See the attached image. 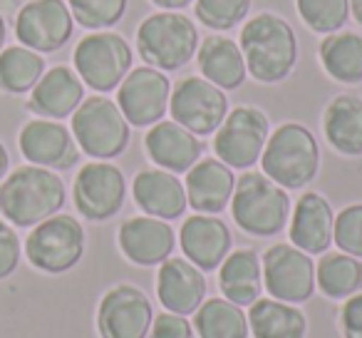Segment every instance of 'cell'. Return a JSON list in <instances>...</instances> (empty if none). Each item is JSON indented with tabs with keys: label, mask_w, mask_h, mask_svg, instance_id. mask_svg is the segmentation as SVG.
I'll use <instances>...</instances> for the list:
<instances>
[{
	"label": "cell",
	"mask_w": 362,
	"mask_h": 338,
	"mask_svg": "<svg viewBox=\"0 0 362 338\" xmlns=\"http://www.w3.org/2000/svg\"><path fill=\"white\" fill-rule=\"evenodd\" d=\"M238 47L246 60V72L261 85H278L298 62V35L286 18L276 13H258L238 35Z\"/></svg>",
	"instance_id": "obj_1"
},
{
	"label": "cell",
	"mask_w": 362,
	"mask_h": 338,
	"mask_svg": "<svg viewBox=\"0 0 362 338\" xmlns=\"http://www.w3.org/2000/svg\"><path fill=\"white\" fill-rule=\"evenodd\" d=\"M67 189L60 174L37 164H23L0 182V214L18 229L35 227L65 207Z\"/></svg>",
	"instance_id": "obj_2"
},
{
	"label": "cell",
	"mask_w": 362,
	"mask_h": 338,
	"mask_svg": "<svg viewBox=\"0 0 362 338\" xmlns=\"http://www.w3.org/2000/svg\"><path fill=\"white\" fill-rule=\"evenodd\" d=\"M263 174L286 192L305 189L320 169V145L300 122H283L268 135L261 154Z\"/></svg>",
	"instance_id": "obj_3"
},
{
	"label": "cell",
	"mask_w": 362,
	"mask_h": 338,
	"mask_svg": "<svg viewBox=\"0 0 362 338\" xmlns=\"http://www.w3.org/2000/svg\"><path fill=\"white\" fill-rule=\"evenodd\" d=\"M231 217L241 232L251 237H276L286 229L291 219V197L283 187L263 172L246 169L236 179V189L231 197Z\"/></svg>",
	"instance_id": "obj_4"
},
{
	"label": "cell",
	"mask_w": 362,
	"mask_h": 338,
	"mask_svg": "<svg viewBox=\"0 0 362 338\" xmlns=\"http://www.w3.org/2000/svg\"><path fill=\"white\" fill-rule=\"evenodd\" d=\"M199 43V28L176 11L146 16L136 28V52L146 65L161 72L181 70L197 55Z\"/></svg>",
	"instance_id": "obj_5"
},
{
	"label": "cell",
	"mask_w": 362,
	"mask_h": 338,
	"mask_svg": "<svg viewBox=\"0 0 362 338\" xmlns=\"http://www.w3.org/2000/svg\"><path fill=\"white\" fill-rule=\"evenodd\" d=\"M70 132L80 152L100 162L119 157L129 147L132 127L115 100L107 95H92L72 112Z\"/></svg>",
	"instance_id": "obj_6"
},
{
	"label": "cell",
	"mask_w": 362,
	"mask_h": 338,
	"mask_svg": "<svg viewBox=\"0 0 362 338\" xmlns=\"http://www.w3.org/2000/svg\"><path fill=\"white\" fill-rule=\"evenodd\" d=\"M87 249L85 227L70 214H52L35 224L25 239V257L42 274H65L82 261Z\"/></svg>",
	"instance_id": "obj_7"
},
{
	"label": "cell",
	"mask_w": 362,
	"mask_h": 338,
	"mask_svg": "<svg viewBox=\"0 0 362 338\" xmlns=\"http://www.w3.org/2000/svg\"><path fill=\"white\" fill-rule=\"evenodd\" d=\"M75 72L100 95L117 90L132 70V47L119 33L95 30L77 43L72 52Z\"/></svg>",
	"instance_id": "obj_8"
},
{
	"label": "cell",
	"mask_w": 362,
	"mask_h": 338,
	"mask_svg": "<svg viewBox=\"0 0 362 338\" xmlns=\"http://www.w3.org/2000/svg\"><path fill=\"white\" fill-rule=\"evenodd\" d=\"M271 135V120L263 110L253 105H241L228 110L226 120L214 132V154L231 169H251L261 162L263 147Z\"/></svg>",
	"instance_id": "obj_9"
},
{
	"label": "cell",
	"mask_w": 362,
	"mask_h": 338,
	"mask_svg": "<svg viewBox=\"0 0 362 338\" xmlns=\"http://www.w3.org/2000/svg\"><path fill=\"white\" fill-rule=\"evenodd\" d=\"M169 115L192 135L209 137L226 120L228 97L221 87L204 80L202 75H189L171 87Z\"/></svg>",
	"instance_id": "obj_10"
},
{
	"label": "cell",
	"mask_w": 362,
	"mask_h": 338,
	"mask_svg": "<svg viewBox=\"0 0 362 338\" xmlns=\"http://www.w3.org/2000/svg\"><path fill=\"white\" fill-rule=\"evenodd\" d=\"M263 291L286 303H305L315 293V261L293 244H273L261 257Z\"/></svg>",
	"instance_id": "obj_11"
},
{
	"label": "cell",
	"mask_w": 362,
	"mask_h": 338,
	"mask_svg": "<svg viewBox=\"0 0 362 338\" xmlns=\"http://www.w3.org/2000/svg\"><path fill=\"white\" fill-rule=\"evenodd\" d=\"M127 199V179L112 162H87L72 184V202L87 222H107L117 217Z\"/></svg>",
	"instance_id": "obj_12"
},
{
	"label": "cell",
	"mask_w": 362,
	"mask_h": 338,
	"mask_svg": "<svg viewBox=\"0 0 362 338\" xmlns=\"http://www.w3.org/2000/svg\"><path fill=\"white\" fill-rule=\"evenodd\" d=\"M154 306L149 296L134 283H117L97 306V333L100 338H146Z\"/></svg>",
	"instance_id": "obj_13"
},
{
	"label": "cell",
	"mask_w": 362,
	"mask_h": 338,
	"mask_svg": "<svg viewBox=\"0 0 362 338\" xmlns=\"http://www.w3.org/2000/svg\"><path fill=\"white\" fill-rule=\"evenodd\" d=\"M171 80L156 67L141 65L129 70V75L117 87V107L122 110L129 127H151L164 120L169 110Z\"/></svg>",
	"instance_id": "obj_14"
},
{
	"label": "cell",
	"mask_w": 362,
	"mask_h": 338,
	"mask_svg": "<svg viewBox=\"0 0 362 338\" xmlns=\"http://www.w3.org/2000/svg\"><path fill=\"white\" fill-rule=\"evenodd\" d=\"M75 30L65 0H28L16 16V38L35 52H57Z\"/></svg>",
	"instance_id": "obj_15"
},
{
	"label": "cell",
	"mask_w": 362,
	"mask_h": 338,
	"mask_svg": "<svg viewBox=\"0 0 362 338\" xmlns=\"http://www.w3.org/2000/svg\"><path fill=\"white\" fill-rule=\"evenodd\" d=\"M21 154L30 164L45 167L52 172H65L72 169L80 159V147H77L72 132L57 120H35L25 122L18 135Z\"/></svg>",
	"instance_id": "obj_16"
},
{
	"label": "cell",
	"mask_w": 362,
	"mask_h": 338,
	"mask_svg": "<svg viewBox=\"0 0 362 338\" xmlns=\"http://www.w3.org/2000/svg\"><path fill=\"white\" fill-rule=\"evenodd\" d=\"M119 252L136 266H159L174 254L176 234L169 222L156 217H129L117 232Z\"/></svg>",
	"instance_id": "obj_17"
},
{
	"label": "cell",
	"mask_w": 362,
	"mask_h": 338,
	"mask_svg": "<svg viewBox=\"0 0 362 338\" xmlns=\"http://www.w3.org/2000/svg\"><path fill=\"white\" fill-rule=\"evenodd\" d=\"M179 244L184 259L202 269L204 274L216 271L223 259L231 254V229L216 214H192L179 229Z\"/></svg>",
	"instance_id": "obj_18"
},
{
	"label": "cell",
	"mask_w": 362,
	"mask_h": 338,
	"mask_svg": "<svg viewBox=\"0 0 362 338\" xmlns=\"http://www.w3.org/2000/svg\"><path fill=\"white\" fill-rule=\"evenodd\" d=\"M156 298L164 311L194 316L206 298V276L184 257H169L156 271Z\"/></svg>",
	"instance_id": "obj_19"
},
{
	"label": "cell",
	"mask_w": 362,
	"mask_h": 338,
	"mask_svg": "<svg viewBox=\"0 0 362 338\" xmlns=\"http://www.w3.org/2000/svg\"><path fill=\"white\" fill-rule=\"evenodd\" d=\"M332 229H335V212L330 202L320 192L300 194L291 209L288 219V239L293 247L305 254H325L332 247Z\"/></svg>",
	"instance_id": "obj_20"
},
{
	"label": "cell",
	"mask_w": 362,
	"mask_h": 338,
	"mask_svg": "<svg viewBox=\"0 0 362 338\" xmlns=\"http://www.w3.org/2000/svg\"><path fill=\"white\" fill-rule=\"evenodd\" d=\"M144 150L159 169L171 174H187L202 159L204 142L174 120H161L146 130Z\"/></svg>",
	"instance_id": "obj_21"
},
{
	"label": "cell",
	"mask_w": 362,
	"mask_h": 338,
	"mask_svg": "<svg viewBox=\"0 0 362 338\" xmlns=\"http://www.w3.org/2000/svg\"><path fill=\"white\" fill-rule=\"evenodd\" d=\"M132 199L134 204L146 214V217L164 219V222H174V219L184 217L187 212V189L176 174L166 172V169H141L132 179Z\"/></svg>",
	"instance_id": "obj_22"
},
{
	"label": "cell",
	"mask_w": 362,
	"mask_h": 338,
	"mask_svg": "<svg viewBox=\"0 0 362 338\" xmlns=\"http://www.w3.org/2000/svg\"><path fill=\"white\" fill-rule=\"evenodd\" d=\"M187 204L197 214H221L231 204L236 174L216 157H204L187 172Z\"/></svg>",
	"instance_id": "obj_23"
},
{
	"label": "cell",
	"mask_w": 362,
	"mask_h": 338,
	"mask_svg": "<svg viewBox=\"0 0 362 338\" xmlns=\"http://www.w3.org/2000/svg\"><path fill=\"white\" fill-rule=\"evenodd\" d=\"M85 100V82L75 70L65 65H55L45 70L28 97V110L42 120H65Z\"/></svg>",
	"instance_id": "obj_24"
},
{
	"label": "cell",
	"mask_w": 362,
	"mask_h": 338,
	"mask_svg": "<svg viewBox=\"0 0 362 338\" xmlns=\"http://www.w3.org/2000/svg\"><path fill=\"white\" fill-rule=\"evenodd\" d=\"M197 65L204 80L214 82L223 92L238 90L248 75L241 47L226 35H206V40L199 43Z\"/></svg>",
	"instance_id": "obj_25"
},
{
	"label": "cell",
	"mask_w": 362,
	"mask_h": 338,
	"mask_svg": "<svg viewBox=\"0 0 362 338\" xmlns=\"http://www.w3.org/2000/svg\"><path fill=\"white\" fill-rule=\"evenodd\" d=\"M322 135L337 154L362 157V97H332L322 110Z\"/></svg>",
	"instance_id": "obj_26"
},
{
	"label": "cell",
	"mask_w": 362,
	"mask_h": 338,
	"mask_svg": "<svg viewBox=\"0 0 362 338\" xmlns=\"http://www.w3.org/2000/svg\"><path fill=\"white\" fill-rule=\"evenodd\" d=\"M218 288L236 306H251L263 296V266L253 249H236L218 266Z\"/></svg>",
	"instance_id": "obj_27"
},
{
	"label": "cell",
	"mask_w": 362,
	"mask_h": 338,
	"mask_svg": "<svg viewBox=\"0 0 362 338\" xmlns=\"http://www.w3.org/2000/svg\"><path fill=\"white\" fill-rule=\"evenodd\" d=\"M251 338H308V318L298 306L261 296L248 306Z\"/></svg>",
	"instance_id": "obj_28"
},
{
	"label": "cell",
	"mask_w": 362,
	"mask_h": 338,
	"mask_svg": "<svg viewBox=\"0 0 362 338\" xmlns=\"http://www.w3.org/2000/svg\"><path fill=\"white\" fill-rule=\"evenodd\" d=\"M317 57L325 70L340 85L362 82V35L352 30H337L322 38Z\"/></svg>",
	"instance_id": "obj_29"
},
{
	"label": "cell",
	"mask_w": 362,
	"mask_h": 338,
	"mask_svg": "<svg viewBox=\"0 0 362 338\" xmlns=\"http://www.w3.org/2000/svg\"><path fill=\"white\" fill-rule=\"evenodd\" d=\"M315 288L332 301H345L362 291V259L342 252L320 254L315 264Z\"/></svg>",
	"instance_id": "obj_30"
},
{
	"label": "cell",
	"mask_w": 362,
	"mask_h": 338,
	"mask_svg": "<svg viewBox=\"0 0 362 338\" xmlns=\"http://www.w3.org/2000/svg\"><path fill=\"white\" fill-rule=\"evenodd\" d=\"M194 333L199 338H251L246 311L226 298H204L194 311Z\"/></svg>",
	"instance_id": "obj_31"
},
{
	"label": "cell",
	"mask_w": 362,
	"mask_h": 338,
	"mask_svg": "<svg viewBox=\"0 0 362 338\" xmlns=\"http://www.w3.org/2000/svg\"><path fill=\"white\" fill-rule=\"evenodd\" d=\"M45 75V60L40 52L25 45H11L0 50V90L8 95H25Z\"/></svg>",
	"instance_id": "obj_32"
},
{
	"label": "cell",
	"mask_w": 362,
	"mask_h": 338,
	"mask_svg": "<svg viewBox=\"0 0 362 338\" xmlns=\"http://www.w3.org/2000/svg\"><path fill=\"white\" fill-rule=\"evenodd\" d=\"M296 8L303 23L320 35L342 30L350 18V0H296Z\"/></svg>",
	"instance_id": "obj_33"
},
{
	"label": "cell",
	"mask_w": 362,
	"mask_h": 338,
	"mask_svg": "<svg viewBox=\"0 0 362 338\" xmlns=\"http://www.w3.org/2000/svg\"><path fill=\"white\" fill-rule=\"evenodd\" d=\"M77 26L87 30H110L124 18L127 0H67Z\"/></svg>",
	"instance_id": "obj_34"
},
{
	"label": "cell",
	"mask_w": 362,
	"mask_h": 338,
	"mask_svg": "<svg viewBox=\"0 0 362 338\" xmlns=\"http://www.w3.org/2000/svg\"><path fill=\"white\" fill-rule=\"evenodd\" d=\"M253 0H194V16L211 30H231L246 21Z\"/></svg>",
	"instance_id": "obj_35"
},
{
	"label": "cell",
	"mask_w": 362,
	"mask_h": 338,
	"mask_svg": "<svg viewBox=\"0 0 362 338\" xmlns=\"http://www.w3.org/2000/svg\"><path fill=\"white\" fill-rule=\"evenodd\" d=\"M332 244H335L342 254L362 259V202L347 204L342 212L335 214Z\"/></svg>",
	"instance_id": "obj_36"
},
{
	"label": "cell",
	"mask_w": 362,
	"mask_h": 338,
	"mask_svg": "<svg viewBox=\"0 0 362 338\" xmlns=\"http://www.w3.org/2000/svg\"><path fill=\"white\" fill-rule=\"evenodd\" d=\"M21 257H23V244L18 239L16 229L6 219H0V281L16 274Z\"/></svg>",
	"instance_id": "obj_37"
},
{
	"label": "cell",
	"mask_w": 362,
	"mask_h": 338,
	"mask_svg": "<svg viewBox=\"0 0 362 338\" xmlns=\"http://www.w3.org/2000/svg\"><path fill=\"white\" fill-rule=\"evenodd\" d=\"M146 338H197V333H194V326L187 316L164 311L154 316Z\"/></svg>",
	"instance_id": "obj_38"
},
{
	"label": "cell",
	"mask_w": 362,
	"mask_h": 338,
	"mask_svg": "<svg viewBox=\"0 0 362 338\" xmlns=\"http://www.w3.org/2000/svg\"><path fill=\"white\" fill-rule=\"evenodd\" d=\"M340 331L345 338H362V291L342 301Z\"/></svg>",
	"instance_id": "obj_39"
},
{
	"label": "cell",
	"mask_w": 362,
	"mask_h": 338,
	"mask_svg": "<svg viewBox=\"0 0 362 338\" xmlns=\"http://www.w3.org/2000/svg\"><path fill=\"white\" fill-rule=\"evenodd\" d=\"M194 0H151V6L161 8V11H184L187 6H192Z\"/></svg>",
	"instance_id": "obj_40"
},
{
	"label": "cell",
	"mask_w": 362,
	"mask_h": 338,
	"mask_svg": "<svg viewBox=\"0 0 362 338\" xmlns=\"http://www.w3.org/2000/svg\"><path fill=\"white\" fill-rule=\"evenodd\" d=\"M8 167H11V154H8V150H6V145L0 142V182L6 179V174H8Z\"/></svg>",
	"instance_id": "obj_41"
},
{
	"label": "cell",
	"mask_w": 362,
	"mask_h": 338,
	"mask_svg": "<svg viewBox=\"0 0 362 338\" xmlns=\"http://www.w3.org/2000/svg\"><path fill=\"white\" fill-rule=\"evenodd\" d=\"M350 16L362 26V0H350Z\"/></svg>",
	"instance_id": "obj_42"
},
{
	"label": "cell",
	"mask_w": 362,
	"mask_h": 338,
	"mask_svg": "<svg viewBox=\"0 0 362 338\" xmlns=\"http://www.w3.org/2000/svg\"><path fill=\"white\" fill-rule=\"evenodd\" d=\"M6 35H8L6 18H3V13H0V50H3V45H6Z\"/></svg>",
	"instance_id": "obj_43"
}]
</instances>
